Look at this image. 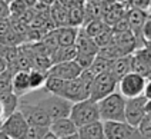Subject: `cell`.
I'll return each mask as SVG.
<instances>
[{
  "label": "cell",
  "mask_w": 151,
  "mask_h": 139,
  "mask_svg": "<svg viewBox=\"0 0 151 139\" xmlns=\"http://www.w3.org/2000/svg\"><path fill=\"white\" fill-rule=\"evenodd\" d=\"M99 115L101 122H126L124 118V108H126V99L118 92L106 96L97 102Z\"/></svg>",
  "instance_id": "6da1fadb"
},
{
  "label": "cell",
  "mask_w": 151,
  "mask_h": 139,
  "mask_svg": "<svg viewBox=\"0 0 151 139\" xmlns=\"http://www.w3.org/2000/svg\"><path fill=\"white\" fill-rule=\"evenodd\" d=\"M68 118L73 121V123L77 126V129L83 128L86 125H90L93 122H99L100 115H99L97 102H94L91 99H86L81 102L73 103Z\"/></svg>",
  "instance_id": "7a4b0ae2"
},
{
  "label": "cell",
  "mask_w": 151,
  "mask_h": 139,
  "mask_svg": "<svg viewBox=\"0 0 151 139\" xmlns=\"http://www.w3.org/2000/svg\"><path fill=\"white\" fill-rule=\"evenodd\" d=\"M36 105L40 106L47 113V116L50 118L51 122L57 121V119H63V118H68L71 106H73V103L66 99L56 95H49V93H47V96L42 98L39 102H36Z\"/></svg>",
  "instance_id": "3957f363"
},
{
  "label": "cell",
  "mask_w": 151,
  "mask_h": 139,
  "mask_svg": "<svg viewBox=\"0 0 151 139\" xmlns=\"http://www.w3.org/2000/svg\"><path fill=\"white\" fill-rule=\"evenodd\" d=\"M117 83H118L117 79L114 78L111 70L110 69L106 70L104 73H101V75L94 78L91 90H90V99L94 100V102H100L101 99H104L106 96L116 92Z\"/></svg>",
  "instance_id": "277c9868"
},
{
  "label": "cell",
  "mask_w": 151,
  "mask_h": 139,
  "mask_svg": "<svg viewBox=\"0 0 151 139\" xmlns=\"http://www.w3.org/2000/svg\"><path fill=\"white\" fill-rule=\"evenodd\" d=\"M147 79L143 78L141 75L130 72L127 73L124 78H121L118 80L117 87H118V93L123 96L124 99H133V98H138L143 95L144 86H145Z\"/></svg>",
  "instance_id": "5b68a950"
},
{
  "label": "cell",
  "mask_w": 151,
  "mask_h": 139,
  "mask_svg": "<svg viewBox=\"0 0 151 139\" xmlns=\"http://www.w3.org/2000/svg\"><path fill=\"white\" fill-rule=\"evenodd\" d=\"M17 111L23 115L29 126H42V128H49L50 126V118L47 113L43 111L40 106L36 103H30L26 100H19V108Z\"/></svg>",
  "instance_id": "8992f818"
},
{
  "label": "cell",
  "mask_w": 151,
  "mask_h": 139,
  "mask_svg": "<svg viewBox=\"0 0 151 139\" xmlns=\"http://www.w3.org/2000/svg\"><path fill=\"white\" fill-rule=\"evenodd\" d=\"M103 129L106 139H145L127 122H103Z\"/></svg>",
  "instance_id": "52a82bcc"
},
{
  "label": "cell",
  "mask_w": 151,
  "mask_h": 139,
  "mask_svg": "<svg viewBox=\"0 0 151 139\" xmlns=\"http://www.w3.org/2000/svg\"><path fill=\"white\" fill-rule=\"evenodd\" d=\"M27 129H29V125L19 111L13 112L0 123V130L9 139H24Z\"/></svg>",
  "instance_id": "ba28073f"
},
{
  "label": "cell",
  "mask_w": 151,
  "mask_h": 139,
  "mask_svg": "<svg viewBox=\"0 0 151 139\" xmlns=\"http://www.w3.org/2000/svg\"><path fill=\"white\" fill-rule=\"evenodd\" d=\"M145 102H147V99L143 95L138 96V98H133V99H126L124 118L130 126L137 128L140 125V122L143 121V118L145 116V113H144Z\"/></svg>",
  "instance_id": "9c48e42d"
},
{
  "label": "cell",
  "mask_w": 151,
  "mask_h": 139,
  "mask_svg": "<svg viewBox=\"0 0 151 139\" xmlns=\"http://www.w3.org/2000/svg\"><path fill=\"white\" fill-rule=\"evenodd\" d=\"M83 70L76 62H64V63H56L51 65V68L47 70V76L57 78L60 80H73L80 76Z\"/></svg>",
  "instance_id": "30bf717a"
},
{
  "label": "cell",
  "mask_w": 151,
  "mask_h": 139,
  "mask_svg": "<svg viewBox=\"0 0 151 139\" xmlns=\"http://www.w3.org/2000/svg\"><path fill=\"white\" fill-rule=\"evenodd\" d=\"M127 20H128V26H130V32L134 35V37L138 42V49L143 47V40H141V29L144 26L145 19L148 17V13L144 10L135 9V7H130L126 15Z\"/></svg>",
  "instance_id": "8fae6325"
},
{
  "label": "cell",
  "mask_w": 151,
  "mask_h": 139,
  "mask_svg": "<svg viewBox=\"0 0 151 139\" xmlns=\"http://www.w3.org/2000/svg\"><path fill=\"white\" fill-rule=\"evenodd\" d=\"M49 130L53 135H56L59 139H63L67 138V136H71V135H76L78 129L70 118H63V119H57V121L51 122L50 126H49Z\"/></svg>",
  "instance_id": "7c38bea8"
},
{
  "label": "cell",
  "mask_w": 151,
  "mask_h": 139,
  "mask_svg": "<svg viewBox=\"0 0 151 139\" xmlns=\"http://www.w3.org/2000/svg\"><path fill=\"white\" fill-rule=\"evenodd\" d=\"M12 92L20 99L30 92L29 72H16L12 78Z\"/></svg>",
  "instance_id": "4fadbf2b"
},
{
  "label": "cell",
  "mask_w": 151,
  "mask_h": 139,
  "mask_svg": "<svg viewBox=\"0 0 151 139\" xmlns=\"http://www.w3.org/2000/svg\"><path fill=\"white\" fill-rule=\"evenodd\" d=\"M74 46L77 47L78 53H83V55H90V56H97L99 53V47L97 44L94 43L91 37L84 33L83 30L80 29L78 30V35H77V39H76Z\"/></svg>",
  "instance_id": "5bb4252c"
},
{
  "label": "cell",
  "mask_w": 151,
  "mask_h": 139,
  "mask_svg": "<svg viewBox=\"0 0 151 139\" xmlns=\"http://www.w3.org/2000/svg\"><path fill=\"white\" fill-rule=\"evenodd\" d=\"M50 20L56 29L68 26V9H66L57 1L53 3L50 6Z\"/></svg>",
  "instance_id": "9a60e30c"
},
{
  "label": "cell",
  "mask_w": 151,
  "mask_h": 139,
  "mask_svg": "<svg viewBox=\"0 0 151 139\" xmlns=\"http://www.w3.org/2000/svg\"><path fill=\"white\" fill-rule=\"evenodd\" d=\"M77 47L74 44L73 46H64V47H59L56 52H53L50 55L51 65L56 63H64V62H74L77 57Z\"/></svg>",
  "instance_id": "2e32d148"
},
{
  "label": "cell",
  "mask_w": 151,
  "mask_h": 139,
  "mask_svg": "<svg viewBox=\"0 0 151 139\" xmlns=\"http://www.w3.org/2000/svg\"><path fill=\"white\" fill-rule=\"evenodd\" d=\"M80 29H76L71 26L60 27V29H54L56 36H57V42H59V47H64V46H73L76 43V39L78 35Z\"/></svg>",
  "instance_id": "e0dca14e"
},
{
  "label": "cell",
  "mask_w": 151,
  "mask_h": 139,
  "mask_svg": "<svg viewBox=\"0 0 151 139\" xmlns=\"http://www.w3.org/2000/svg\"><path fill=\"white\" fill-rule=\"evenodd\" d=\"M111 73L114 75V78L117 79V82L121 78H124L127 73L131 72V55H127L123 57H118L114 62H111Z\"/></svg>",
  "instance_id": "ac0fdd59"
},
{
  "label": "cell",
  "mask_w": 151,
  "mask_h": 139,
  "mask_svg": "<svg viewBox=\"0 0 151 139\" xmlns=\"http://www.w3.org/2000/svg\"><path fill=\"white\" fill-rule=\"evenodd\" d=\"M78 136L83 139H106L104 129H103V122H93L90 125H86L83 128H78L77 130Z\"/></svg>",
  "instance_id": "d6986e66"
},
{
  "label": "cell",
  "mask_w": 151,
  "mask_h": 139,
  "mask_svg": "<svg viewBox=\"0 0 151 139\" xmlns=\"http://www.w3.org/2000/svg\"><path fill=\"white\" fill-rule=\"evenodd\" d=\"M128 9H130V6H128L127 3H114L113 9L103 17V22L109 27H113L120 19H123L126 16Z\"/></svg>",
  "instance_id": "ffe728a7"
},
{
  "label": "cell",
  "mask_w": 151,
  "mask_h": 139,
  "mask_svg": "<svg viewBox=\"0 0 151 139\" xmlns=\"http://www.w3.org/2000/svg\"><path fill=\"white\" fill-rule=\"evenodd\" d=\"M19 98H17L13 92H7V93H0V105L4 111V119L10 116L13 112H16L19 108Z\"/></svg>",
  "instance_id": "44dd1931"
},
{
  "label": "cell",
  "mask_w": 151,
  "mask_h": 139,
  "mask_svg": "<svg viewBox=\"0 0 151 139\" xmlns=\"http://www.w3.org/2000/svg\"><path fill=\"white\" fill-rule=\"evenodd\" d=\"M107 29H109V26H107L103 20H91V22L86 23V25L81 27V30H83L88 37H91V39H96V37L99 35H101L103 32H106Z\"/></svg>",
  "instance_id": "7402d4cb"
},
{
  "label": "cell",
  "mask_w": 151,
  "mask_h": 139,
  "mask_svg": "<svg viewBox=\"0 0 151 139\" xmlns=\"http://www.w3.org/2000/svg\"><path fill=\"white\" fill-rule=\"evenodd\" d=\"M84 6V4H83ZM83 6H76L68 9V26L81 29L84 25V7Z\"/></svg>",
  "instance_id": "603a6c76"
},
{
  "label": "cell",
  "mask_w": 151,
  "mask_h": 139,
  "mask_svg": "<svg viewBox=\"0 0 151 139\" xmlns=\"http://www.w3.org/2000/svg\"><path fill=\"white\" fill-rule=\"evenodd\" d=\"M46 79H47V73H46V72H42V70H37V69L30 70V72H29V85H30V92H32V90H37V89L44 87Z\"/></svg>",
  "instance_id": "cb8c5ba5"
},
{
  "label": "cell",
  "mask_w": 151,
  "mask_h": 139,
  "mask_svg": "<svg viewBox=\"0 0 151 139\" xmlns=\"http://www.w3.org/2000/svg\"><path fill=\"white\" fill-rule=\"evenodd\" d=\"M110 68H111V62L106 60V59H103V57H100V56L97 55L96 59L93 60V63L90 65V68H88L87 70H88L93 76L96 78V76H99V75H101V73H104L106 70H109Z\"/></svg>",
  "instance_id": "d4e9b609"
},
{
  "label": "cell",
  "mask_w": 151,
  "mask_h": 139,
  "mask_svg": "<svg viewBox=\"0 0 151 139\" xmlns=\"http://www.w3.org/2000/svg\"><path fill=\"white\" fill-rule=\"evenodd\" d=\"M9 17L20 19L26 12H27V4L23 0H13L12 3H9Z\"/></svg>",
  "instance_id": "484cf974"
},
{
  "label": "cell",
  "mask_w": 151,
  "mask_h": 139,
  "mask_svg": "<svg viewBox=\"0 0 151 139\" xmlns=\"http://www.w3.org/2000/svg\"><path fill=\"white\" fill-rule=\"evenodd\" d=\"M40 43L50 52V55L59 49V42H57V36H56V32H54V30H51L47 35H44V37L40 40Z\"/></svg>",
  "instance_id": "4316f807"
},
{
  "label": "cell",
  "mask_w": 151,
  "mask_h": 139,
  "mask_svg": "<svg viewBox=\"0 0 151 139\" xmlns=\"http://www.w3.org/2000/svg\"><path fill=\"white\" fill-rule=\"evenodd\" d=\"M93 40H94V43L97 44L99 50L103 49V47H106V46H109V44L113 42V30H111V27H109L106 32H103L101 35H99L96 39H93Z\"/></svg>",
  "instance_id": "83f0119b"
},
{
  "label": "cell",
  "mask_w": 151,
  "mask_h": 139,
  "mask_svg": "<svg viewBox=\"0 0 151 139\" xmlns=\"http://www.w3.org/2000/svg\"><path fill=\"white\" fill-rule=\"evenodd\" d=\"M12 78H13V73L9 69L0 73V93L12 92Z\"/></svg>",
  "instance_id": "f1b7e54d"
},
{
  "label": "cell",
  "mask_w": 151,
  "mask_h": 139,
  "mask_svg": "<svg viewBox=\"0 0 151 139\" xmlns=\"http://www.w3.org/2000/svg\"><path fill=\"white\" fill-rule=\"evenodd\" d=\"M49 128H42V126H29L26 132L24 139H42L47 133Z\"/></svg>",
  "instance_id": "f546056e"
},
{
  "label": "cell",
  "mask_w": 151,
  "mask_h": 139,
  "mask_svg": "<svg viewBox=\"0 0 151 139\" xmlns=\"http://www.w3.org/2000/svg\"><path fill=\"white\" fill-rule=\"evenodd\" d=\"M96 59V56H90V55H83V53H77V57H76V63L80 66L81 70H86L90 68V65L93 63V60Z\"/></svg>",
  "instance_id": "4dcf8cb0"
},
{
  "label": "cell",
  "mask_w": 151,
  "mask_h": 139,
  "mask_svg": "<svg viewBox=\"0 0 151 139\" xmlns=\"http://www.w3.org/2000/svg\"><path fill=\"white\" fill-rule=\"evenodd\" d=\"M141 40H143V44L151 42V16H148L144 22V26L141 29Z\"/></svg>",
  "instance_id": "1f68e13d"
},
{
  "label": "cell",
  "mask_w": 151,
  "mask_h": 139,
  "mask_svg": "<svg viewBox=\"0 0 151 139\" xmlns=\"http://www.w3.org/2000/svg\"><path fill=\"white\" fill-rule=\"evenodd\" d=\"M111 30L113 32H116V33H123V32H130V26H128V20L127 17L124 16L123 19H120L117 23L114 25V26L111 27Z\"/></svg>",
  "instance_id": "d6a6232c"
},
{
  "label": "cell",
  "mask_w": 151,
  "mask_h": 139,
  "mask_svg": "<svg viewBox=\"0 0 151 139\" xmlns=\"http://www.w3.org/2000/svg\"><path fill=\"white\" fill-rule=\"evenodd\" d=\"M150 1L151 0H130V1H128V6L147 12V10H148V6H150Z\"/></svg>",
  "instance_id": "836d02e7"
},
{
  "label": "cell",
  "mask_w": 151,
  "mask_h": 139,
  "mask_svg": "<svg viewBox=\"0 0 151 139\" xmlns=\"http://www.w3.org/2000/svg\"><path fill=\"white\" fill-rule=\"evenodd\" d=\"M57 3L64 6L66 9H71V7H76V6H83L86 3V0H57Z\"/></svg>",
  "instance_id": "e575fe53"
},
{
  "label": "cell",
  "mask_w": 151,
  "mask_h": 139,
  "mask_svg": "<svg viewBox=\"0 0 151 139\" xmlns=\"http://www.w3.org/2000/svg\"><path fill=\"white\" fill-rule=\"evenodd\" d=\"M9 30H10V20H9V17L0 19V35L6 33Z\"/></svg>",
  "instance_id": "d590c367"
},
{
  "label": "cell",
  "mask_w": 151,
  "mask_h": 139,
  "mask_svg": "<svg viewBox=\"0 0 151 139\" xmlns=\"http://www.w3.org/2000/svg\"><path fill=\"white\" fill-rule=\"evenodd\" d=\"M9 17V6L3 0H0V19Z\"/></svg>",
  "instance_id": "8d00e7d4"
},
{
  "label": "cell",
  "mask_w": 151,
  "mask_h": 139,
  "mask_svg": "<svg viewBox=\"0 0 151 139\" xmlns=\"http://www.w3.org/2000/svg\"><path fill=\"white\" fill-rule=\"evenodd\" d=\"M143 96L147 99V100H150V99H151V79H147V82H145Z\"/></svg>",
  "instance_id": "74e56055"
},
{
  "label": "cell",
  "mask_w": 151,
  "mask_h": 139,
  "mask_svg": "<svg viewBox=\"0 0 151 139\" xmlns=\"http://www.w3.org/2000/svg\"><path fill=\"white\" fill-rule=\"evenodd\" d=\"M144 113H145V116H151V99L147 100L144 105Z\"/></svg>",
  "instance_id": "f35d334b"
},
{
  "label": "cell",
  "mask_w": 151,
  "mask_h": 139,
  "mask_svg": "<svg viewBox=\"0 0 151 139\" xmlns=\"http://www.w3.org/2000/svg\"><path fill=\"white\" fill-rule=\"evenodd\" d=\"M9 69V66H7V62L4 60L1 56H0V73H3V72H6V70Z\"/></svg>",
  "instance_id": "ab89813d"
},
{
  "label": "cell",
  "mask_w": 151,
  "mask_h": 139,
  "mask_svg": "<svg viewBox=\"0 0 151 139\" xmlns=\"http://www.w3.org/2000/svg\"><path fill=\"white\" fill-rule=\"evenodd\" d=\"M42 139H59V138H57L56 135H53L50 130H47V133H46V135H44V136H43Z\"/></svg>",
  "instance_id": "60d3db41"
},
{
  "label": "cell",
  "mask_w": 151,
  "mask_h": 139,
  "mask_svg": "<svg viewBox=\"0 0 151 139\" xmlns=\"http://www.w3.org/2000/svg\"><path fill=\"white\" fill-rule=\"evenodd\" d=\"M39 3H43V4H47V6H51L53 3H56L57 0H37Z\"/></svg>",
  "instance_id": "b9f144b4"
},
{
  "label": "cell",
  "mask_w": 151,
  "mask_h": 139,
  "mask_svg": "<svg viewBox=\"0 0 151 139\" xmlns=\"http://www.w3.org/2000/svg\"><path fill=\"white\" fill-rule=\"evenodd\" d=\"M26 4H27V7H33L34 4L37 3V0H23Z\"/></svg>",
  "instance_id": "7bdbcfd3"
},
{
  "label": "cell",
  "mask_w": 151,
  "mask_h": 139,
  "mask_svg": "<svg viewBox=\"0 0 151 139\" xmlns=\"http://www.w3.org/2000/svg\"><path fill=\"white\" fill-rule=\"evenodd\" d=\"M4 121V111H3V108H1V105H0V123Z\"/></svg>",
  "instance_id": "ee69618b"
},
{
  "label": "cell",
  "mask_w": 151,
  "mask_h": 139,
  "mask_svg": "<svg viewBox=\"0 0 151 139\" xmlns=\"http://www.w3.org/2000/svg\"><path fill=\"white\" fill-rule=\"evenodd\" d=\"M63 139H78V135H71V136H67V138H63Z\"/></svg>",
  "instance_id": "f6af8a7d"
},
{
  "label": "cell",
  "mask_w": 151,
  "mask_h": 139,
  "mask_svg": "<svg viewBox=\"0 0 151 139\" xmlns=\"http://www.w3.org/2000/svg\"><path fill=\"white\" fill-rule=\"evenodd\" d=\"M0 139H9L7 136H6V135H4V133L1 132V130H0Z\"/></svg>",
  "instance_id": "bcb514c9"
},
{
  "label": "cell",
  "mask_w": 151,
  "mask_h": 139,
  "mask_svg": "<svg viewBox=\"0 0 151 139\" xmlns=\"http://www.w3.org/2000/svg\"><path fill=\"white\" fill-rule=\"evenodd\" d=\"M111 1H114V3H127V0H111Z\"/></svg>",
  "instance_id": "7dc6e473"
},
{
  "label": "cell",
  "mask_w": 151,
  "mask_h": 139,
  "mask_svg": "<svg viewBox=\"0 0 151 139\" xmlns=\"http://www.w3.org/2000/svg\"><path fill=\"white\" fill-rule=\"evenodd\" d=\"M147 13H148V16H151V1H150V6H148V10H147Z\"/></svg>",
  "instance_id": "c3c4849f"
},
{
  "label": "cell",
  "mask_w": 151,
  "mask_h": 139,
  "mask_svg": "<svg viewBox=\"0 0 151 139\" xmlns=\"http://www.w3.org/2000/svg\"><path fill=\"white\" fill-rule=\"evenodd\" d=\"M86 1H94V3H100L103 0H86Z\"/></svg>",
  "instance_id": "681fc988"
},
{
  "label": "cell",
  "mask_w": 151,
  "mask_h": 139,
  "mask_svg": "<svg viewBox=\"0 0 151 139\" xmlns=\"http://www.w3.org/2000/svg\"><path fill=\"white\" fill-rule=\"evenodd\" d=\"M3 1H4V3H7V4H9V3H12L13 0H3Z\"/></svg>",
  "instance_id": "f907efd6"
},
{
  "label": "cell",
  "mask_w": 151,
  "mask_h": 139,
  "mask_svg": "<svg viewBox=\"0 0 151 139\" xmlns=\"http://www.w3.org/2000/svg\"><path fill=\"white\" fill-rule=\"evenodd\" d=\"M128 1H130V0H127V4H128Z\"/></svg>",
  "instance_id": "816d5d0a"
}]
</instances>
